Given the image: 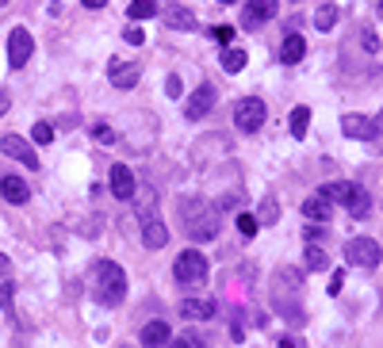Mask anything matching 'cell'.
I'll return each instance as SVG.
<instances>
[{"mask_svg":"<svg viewBox=\"0 0 383 348\" xmlns=\"http://www.w3.org/2000/svg\"><path fill=\"white\" fill-rule=\"evenodd\" d=\"M88 287H92V298H96L100 307H119L123 295H127V272L115 260H92Z\"/></svg>","mask_w":383,"mask_h":348,"instance_id":"obj_1","label":"cell"},{"mask_svg":"<svg viewBox=\"0 0 383 348\" xmlns=\"http://www.w3.org/2000/svg\"><path fill=\"white\" fill-rule=\"evenodd\" d=\"M180 226H184V233H188L192 241H211V238H218V207H211L207 199H184L180 195Z\"/></svg>","mask_w":383,"mask_h":348,"instance_id":"obj_2","label":"cell"},{"mask_svg":"<svg viewBox=\"0 0 383 348\" xmlns=\"http://www.w3.org/2000/svg\"><path fill=\"white\" fill-rule=\"evenodd\" d=\"M322 195L330 199V203H342L353 218H368V215H372V199H368V191L360 188V184H349V180L326 184Z\"/></svg>","mask_w":383,"mask_h":348,"instance_id":"obj_3","label":"cell"},{"mask_svg":"<svg viewBox=\"0 0 383 348\" xmlns=\"http://www.w3.org/2000/svg\"><path fill=\"white\" fill-rule=\"evenodd\" d=\"M207 257L203 253H196V249H184L180 257H176V264H173V276H176V283L180 287H200V283H207Z\"/></svg>","mask_w":383,"mask_h":348,"instance_id":"obj_4","label":"cell"},{"mask_svg":"<svg viewBox=\"0 0 383 348\" xmlns=\"http://www.w3.org/2000/svg\"><path fill=\"white\" fill-rule=\"evenodd\" d=\"M265 99H257V96H245V99H238V108H234V126L242 134H257L261 130V123H265Z\"/></svg>","mask_w":383,"mask_h":348,"instance_id":"obj_5","label":"cell"},{"mask_svg":"<svg viewBox=\"0 0 383 348\" xmlns=\"http://www.w3.org/2000/svg\"><path fill=\"white\" fill-rule=\"evenodd\" d=\"M345 257L357 268H375L383 260V249H380V241H372V238H353L349 245H345Z\"/></svg>","mask_w":383,"mask_h":348,"instance_id":"obj_6","label":"cell"},{"mask_svg":"<svg viewBox=\"0 0 383 348\" xmlns=\"http://www.w3.org/2000/svg\"><path fill=\"white\" fill-rule=\"evenodd\" d=\"M31 54H35L31 31H27V27H12V35H8V66L12 69H24L27 61H31Z\"/></svg>","mask_w":383,"mask_h":348,"instance_id":"obj_7","label":"cell"},{"mask_svg":"<svg viewBox=\"0 0 383 348\" xmlns=\"http://www.w3.org/2000/svg\"><path fill=\"white\" fill-rule=\"evenodd\" d=\"M211 108H215V88H211V84H200V88L184 99V119H188V123H200V119L211 115Z\"/></svg>","mask_w":383,"mask_h":348,"instance_id":"obj_8","label":"cell"},{"mask_svg":"<svg viewBox=\"0 0 383 348\" xmlns=\"http://www.w3.org/2000/svg\"><path fill=\"white\" fill-rule=\"evenodd\" d=\"M0 153H8L12 161H19V165H27V168H39V157H35L31 142L19 138V134H4V138H0Z\"/></svg>","mask_w":383,"mask_h":348,"instance_id":"obj_9","label":"cell"},{"mask_svg":"<svg viewBox=\"0 0 383 348\" xmlns=\"http://www.w3.org/2000/svg\"><path fill=\"white\" fill-rule=\"evenodd\" d=\"M280 8V0H245V12H242V23L245 27H261L276 16Z\"/></svg>","mask_w":383,"mask_h":348,"instance_id":"obj_10","label":"cell"},{"mask_svg":"<svg viewBox=\"0 0 383 348\" xmlns=\"http://www.w3.org/2000/svg\"><path fill=\"white\" fill-rule=\"evenodd\" d=\"M303 218H307V222H322L326 226L333 218V203L322 195V191H315V195L303 199Z\"/></svg>","mask_w":383,"mask_h":348,"instance_id":"obj_11","label":"cell"},{"mask_svg":"<svg viewBox=\"0 0 383 348\" xmlns=\"http://www.w3.org/2000/svg\"><path fill=\"white\" fill-rule=\"evenodd\" d=\"M111 195H115V199H134V195H138L134 173L127 165H111Z\"/></svg>","mask_w":383,"mask_h":348,"instance_id":"obj_12","label":"cell"},{"mask_svg":"<svg viewBox=\"0 0 383 348\" xmlns=\"http://www.w3.org/2000/svg\"><path fill=\"white\" fill-rule=\"evenodd\" d=\"M342 130H345V138L368 142V138H375V119H368V115H345L342 119Z\"/></svg>","mask_w":383,"mask_h":348,"instance_id":"obj_13","label":"cell"},{"mask_svg":"<svg viewBox=\"0 0 383 348\" xmlns=\"http://www.w3.org/2000/svg\"><path fill=\"white\" fill-rule=\"evenodd\" d=\"M138 337H142V348H165L173 333H169V325L158 318V322H146V325H142Z\"/></svg>","mask_w":383,"mask_h":348,"instance_id":"obj_14","label":"cell"},{"mask_svg":"<svg viewBox=\"0 0 383 348\" xmlns=\"http://www.w3.org/2000/svg\"><path fill=\"white\" fill-rule=\"evenodd\" d=\"M215 302H207V298H184L180 302V314L192 318V322H207V318H215Z\"/></svg>","mask_w":383,"mask_h":348,"instance_id":"obj_15","label":"cell"},{"mask_svg":"<svg viewBox=\"0 0 383 348\" xmlns=\"http://www.w3.org/2000/svg\"><path fill=\"white\" fill-rule=\"evenodd\" d=\"M0 195L19 207V203H27V199H31V188H27L19 176H4V180H0Z\"/></svg>","mask_w":383,"mask_h":348,"instance_id":"obj_16","label":"cell"},{"mask_svg":"<svg viewBox=\"0 0 383 348\" xmlns=\"http://www.w3.org/2000/svg\"><path fill=\"white\" fill-rule=\"evenodd\" d=\"M142 241H146V249H165V245H169V230H165V222H158V218L142 222Z\"/></svg>","mask_w":383,"mask_h":348,"instance_id":"obj_17","label":"cell"},{"mask_svg":"<svg viewBox=\"0 0 383 348\" xmlns=\"http://www.w3.org/2000/svg\"><path fill=\"white\" fill-rule=\"evenodd\" d=\"M138 77H142V66H119V61H111V84L115 88H134L138 84Z\"/></svg>","mask_w":383,"mask_h":348,"instance_id":"obj_18","label":"cell"},{"mask_svg":"<svg viewBox=\"0 0 383 348\" xmlns=\"http://www.w3.org/2000/svg\"><path fill=\"white\" fill-rule=\"evenodd\" d=\"M303 54H307V42H303V35H288L280 46V61L283 66H295V61H303Z\"/></svg>","mask_w":383,"mask_h":348,"instance_id":"obj_19","label":"cell"},{"mask_svg":"<svg viewBox=\"0 0 383 348\" xmlns=\"http://www.w3.org/2000/svg\"><path fill=\"white\" fill-rule=\"evenodd\" d=\"M165 23L173 27V31H192V27H196V16H192L184 4H176V8L165 12Z\"/></svg>","mask_w":383,"mask_h":348,"instance_id":"obj_20","label":"cell"},{"mask_svg":"<svg viewBox=\"0 0 383 348\" xmlns=\"http://www.w3.org/2000/svg\"><path fill=\"white\" fill-rule=\"evenodd\" d=\"M303 264H307V272H322V268H330V257H326V249L307 245V253H303Z\"/></svg>","mask_w":383,"mask_h":348,"instance_id":"obj_21","label":"cell"},{"mask_svg":"<svg viewBox=\"0 0 383 348\" xmlns=\"http://www.w3.org/2000/svg\"><path fill=\"white\" fill-rule=\"evenodd\" d=\"M245 61H250V58H245V50H234V46H226V54H223V69H226V73H242V69H245Z\"/></svg>","mask_w":383,"mask_h":348,"instance_id":"obj_22","label":"cell"},{"mask_svg":"<svg viewBox=\"0 0 383 348\" xmlns=\"http://www.w3.org/2000/svg\"><path fill=\"white\" fill-rule=\"evenodd\" d=\"M127 16H131V19H150V16H158V0H131Z\"/></svg>","mask_w":383,"mask_h":348,"instance_id":"obj_23","label":"cell"},{"mask_svg":"<svg viewBox=\"0 0 383 348\" xmlns=\"http://www.w3.org/2000/svg\"><path fill=\"white\" fill-rule=\"evenodd\" d=\"M333 23H337V4H322L315 12V27L318 31H333Z\"/></svg>","mask_w":383,"mask_h":348,"instance_id":"obj_24","label":"cell"},{"mask_svg":"<svg viewBox=\"0 0 383 348\" xmlns=\"http://www.w3.org/2000/svg\"><path fill=\"white\" fill-rule=\"evenodd\" d=\"M307 126H310V108H295L292 111V134L295 138H307Z\"/></svg>","mask_w":383,"mask_h":348,"instance_id":"obj_25","label":"cell"},{"mask_svg":"<svg viewBox=\"0 0 383 348\" xmlns=\"http://www.w3.org/2000/svg\"><path fill=\"white\" fill-rule=\"evenodd\" d=\"M276 218H280V203H276V199H272V195H268V199H265V203H261V218H257V222H265V226H272V222H276Z\"/></svg>","mask_w":383,"mask_h":348,"instance_id":"obj_26","label":"cell"},{"mask_svg":"<svg viewBox=\"0 0 383 348\" xmlns=\"http://www.w3.org/2000/svg\"><path fill=\"white\" fill-rule=\"evenodd\" d=\"M31 138L39 142V146H50V142H54V126L50 123H35L31 126Z\"/></svg>","mask_w":383,"mask_h":348,"instance_id":"obj_27","label":"cell"},{"mask_svg":"<svg viewBox=\"0 0 383 348\" xmlns=\"http://www.w3.org/2000/svg\"><path fill=\"white\" fill-rule=\"evenodd\" d=\"M238 230L245 233V238H253V233L261 230V222H257V215H250V211H242V215H238Z\"/></svg>","mask_w":383,"mask_h":348,"instance_id":"obj_28","label":"cell"},{"mask_svg":"<svg viewBox=\"0 0 383 348\" xmlns=\"http://www.w3.org/2000/svg\"><path fill=\"white\" fill-rule=\"evenodd\" d=\"M12 295H16V287H12V280H4L0 283V310H4L8 318H12V310H16L12 307Z\"/></svg>","mask_w":383,"mask_h":348,"instance_id":"obj_29","label":"cell"},{"mask_svg":"<svg viewBox=\"0 0 383 348\" xmlns=\"http://www.w3.org/2000/svg\"><path fill=\"white\" fill-rule=\"evenodd\" d=\"M211 39H215L218 42V46H230V42H234V27H226V23H218V27H211Z\"/></svg>","mask_w":383,"mask_h":348,"instance_id":"obj_30","label":"cell"},{"mask_svg":"<svg viewBox=\"0 0 383 348\" xmlns=\"http://www.w3.org/2000/svg\"><path fill=\"white\" fill-rule=\"evenodd\" d=\"M165 92H169L173 99H180V96H184V84H180V77H176V73H169V77H165Z\"/></svg>","mask_w":383,"mask_h":348,"instance_id":"obj_31","label":"cell"},{"mask_svg":"<svg viewBox=\"0 0 383 348\" xmlns=\"http://www.w3.org/2000/svg\"><path fill=\"white\" fill-rule=\"evenodd\" d=\"M92 134H96V142H104V146H108V142H115V130H111V126H104V123L92 126Z\"/></svg>","mask_w":383,"mask_h":348,"instance_id":"obj_32","label":"cell"},{"mask_svg":"<svg viewBox=\"0 0 383 348\" xmlns=\"http://www.w3.org/2000/svg\"><path fill=\"white\" fill-rule=\"evenodd\" d=\"M123 39L131 42V46H142V42H146V35H142L138 27H127V31H123Z\"/></svg>","mask_w":383,"mask_h":348,"instance_id":"obj_33","label":"cell"},{"mask_svg":"<svg viewBox=\"0 0 383 348\" xmlns=\"http://www.w3.org/2000/svg\"><path fill=\"white\" fill-rule=\"evenodd\" d=\"M169 348H196V345H192V337L184 333V337H169Z\"/></svg>","mask_w":383,"mask_h":348,"instance_id":"obj_34","label":"cell"},{"mask_svg":"<svg viewBox=\"0 0 383 348\" xmlns=\"http://www.w3.org/2000/svg\"><path fill=\"white\" fill-rule=\"evenodd\" d=\"M322 233H326V230H322V222H310V226H307V241H318Z\"/></svg>","mask_w":383,"mask_h":348,"instance_id":"obj_35","label":"cell"},{"mask_svg":"<svg viewBox=\"0 0 383 348\" xmlns=\"http://www.w3.org/2000/svg\"><path fill=\"white\" fill-rule=\"evenodd\" d=\"M342 287H345V276L337 272V276H333V280H330V295H342Z\"/></svg>","mask_w":383,"mask_h":348,"instance_id":"obj_36","label":"cell"},{"mask_svg":"<svg viewBox=\"0 0 383 348\" xmlns=\"http://www.w3.org/2000/svg\"><path fill=\"white\" fill-rule=\"evenodd\" d=\"M360 42H364V50H380V39H375L372 31H364V39H360Z\"/></svg>","mask_w":383,"mask_h":348,"instance_id":"obj_37","label":"cell"},{"mask_svg":"<svg viewBox=\"0 0 383 348\" xmlns=\"http://www.w3.org/2000/svg\"><path fill=\"white\" fill-rule=\"evenodd\" d=\"M8 108H12V96L4 88H0V115H8Z\"/></svg>","mask_w":383,"mask_h":348,"instance_id":"obj_38","label":"cell"},{"mask_svg":"<svg viewBox=\"0 0 383 348\" xmlns=\"http://www.w3.org/2000/svg\"><path fill=\"white\" fill-rule=\"evenodd\" d=\"M0 276H12V260L4 257V253H0Z\"/></svg>","mask_w":383,"mask_h":348,"instance_id":"obj_39","label":"cell"},{"mask_svg":"<svg viewBox=\"0 0 383 348\" xmlns=\"http://www.w3.org/2000/svg\"><path fill=\"white\" fill-rule=\"evenodd\" d=\"M108 0H84V8H104Z\"/></svg>","mask_w":383,"mask_h":348,"instance_id":"obj_40","label":"cell"},{"mask_svg":"<svg viewBox=\"0 0 383 348\" xmlns=\"http://www.w3.org/2000/svg\"><path fill=\"white\" fill-rule=\"evenodd\" d=\"M380 19H383V0H380Z\"/></svg>","mask_w":383,"mask_h":348,"instance_id":"obj_41","label":"cell"},{"mask_svg":"<svg viewBox=\"0 0 383 348\" xmlns=\"http://www.w3.org/2000/svg\"><path fill=\"white\" fill-rule=\"evenodd\" d=\"M280 348H292V345H288V340H283V345H280Z\"/></svg>","mask_w":383,"mask_h":348,"instance_id":"obj_42","label":"cell"},{"mask_svg":"<svg viewBox=\"0 0 383 348\" xmlns=\"http://www.w3.org/2000/svg\"><path fill=\"white\" fill-rule=\"evenodd\" d=\"M4 4H8V0H0V8H4Z\"/></svg>","mask_w":383,"mask_h":348,"instance_id":"obj_43","label":"cell"},{"mask_svg":"<svg viewBox=\"0 0 383 348\" xmlns=\"http://www.w3.org/2000/svg\"><path fill=\"white\" fill-rule=\"evenodd\" d=\"M223 4H234V0H223Z\"/></svg>","mask_w":383,"mask_h":348,"instance_id":"obj_44","label":"cell"}]
</instances>
